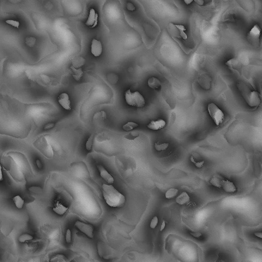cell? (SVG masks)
Wrapping results in <instances>:
<instances>
[{
    "mask_svg": "<svg viewBox=\"0 0 262 262\" xmlns=\"http://www.w3.org/2000/svg\"><path fill=\"white\" fill-rule=\"evenodd\" d=\"M1 163L3 168L16 182H22L32 178L34 173L30 163L23 153L9 152L3 156Z\"/></svg>",
    "mask_w": 262,
    "mask_h": 262,
    "instance_id": "cell-1",
    "label": "cell"
},
{
    "mask_svg": "<svg viewBox=\"0 0 262 262\" xmlns=\"http://www.w3.org/2000/svg\"><path fill=\"white\" fill-rule=\"evenodd\" d=\"M103 197L106 203L110 207L120 208L124 205L125 197L112 185L104 184L102 186Z\"/></svg>",
    "mask_w": 262,
    "mask_h": 262,
    "instance_id": "cell-2",
    "label": "cell"
},
{
    "mask_svg": "<svg viewBox=\"0 0 262 262\" xmlns=\"http://www.w3.org/2000/svg\"><path fill=\"white\" fill-rule=\"evenodd\" d=\"M237 87L249 106L255 107L259 105L261 102L259 93L255 91H251L249 87L243 82L239 83Z\"/></svg>",
    "mask_w": 262,
    "mask_h": 262,
    "instance_id": "cell-3",
    "label": "cell"
},
{
    "mask_svg": "<svg viewBox=\"0 0 262 262\" xmlns=\"http://www.w3.org/2000/svg\"><path fill=\"white\" fill-rule=\"evenodd\" d=\"M33 145L47 158L51 159L53 158V149L44 136H41L37 139L33 143Z\"/></svg>",
    "mask_w": 262,
    "mask_h": 262,
    "instance_id": "cell-4",
    "label": "cell"
},
{
    "mask_svg": "<svg viewBox=\"0 0 262 262\" xmlns=\"http://www.w3.org/2000/svg\"><path fill=\"white\" fill-rule=\"evenodd\" d=\"M125 99L127 104L130 105L138 107H144L146 101L144 97L138 92L134 93L128 90L125 93Z\"/></svg>",
    "mask_w": 262,
    "mask_h": 262,
    "instance_id": "cell-5",
    "label": "cell"
},
{
    "mask_svg": "<svg viewBox=\"0 0 262 262\" xmlns=\"http://www.w3.org/2000/svg\"><path fill=\"white\" fill-rule=\"evenodd\" d=\"M208 110L210 115L217 125L221 124L225 119L223 112L214 103L209 104Z\"/></svg>",
    "mask_w": 262,
    "mask_h": 262,
    "instance_id": "cell-6",
    "label": "cell"
},
{
    "mask_svg": "<svg viewBox=\"0 0 262 262\" xmlns=\"http://www.w3.org/2000/svg\"><path fill=\"white\" fill-rule=\"evenodd\" d=\"M97 249L99 256L105 259L113 258L116 254V251L114 249L102 242L98 243Z\"/></svg>",
    "mask_w": 262,
    "mask_h": 262,
    "instance_id": "cell-7",
    "label": "cell"
},
{
    "mask_svg": "<svg viewBox=\"0 0 262 262\" xmlns=\"http://www.w3.org/2000/svg\"><path fill=\"white\" fill-rule=\"evenodd\" d=\"M261 30L257 24H256L247 34V38L250 43L255 48L259 47Z\"/></svg>",
    "mask_w": 262,
    "mask_h": 262,
    "instance_id": "cell-8",
    "label": "cell"
},
{
    "mask_svg": "<svg viewBox=\"0 0 262 262\" xmlns=\"http://www.w3.org/2000/svg\"><path fill=\"white\" fill-rule=\"evenodd\" d=\"M75 225L80 231L85 234L90 238L92 239L94 237L93 231L94 228L92 225L77 221L75 222Z\"/></svg>",
    "mask_w": 262,
    "mask_h": 262,
    "instance_id": "cell-9",
    "label": "cell"
},
{
    "mask_svg": "<svg viewBox=\"0 0 262 262\" xmlns=\"http://www.w3.org/2000/svg\"><path fill=\"white\" fill-rule=\"evenodd\" d=\"M225 64L229 68L237 71L242 75L243 69L244 66L239 59L234 58L231 59L225 63Z\"/></svg>",
    "mask_w": 262,
    "mask_h": 262,
    "instance_id": "cell-10",
    "label": "cell"
},
{
    "mask_svg": "<svg viewBox=\"0 0 262 262\" xmlns=\"http://www.w3.org/2000/svg\"><path fill=\"white\" fill-rule=\"evenodd\" d=\"M58 99L59 103L65 109L71 110V103L68 94L65 93L60 94L58 97Z\"/></svg>",
    "mask_w": 262,
    "mask_h": 262,
    "instance_id": "cell-11",
    "label": "cell"
},
{
    "mask_svg": "<svg viewBox=\"0 0 262 262\" xmlns=\"http://www.w3.org/2000/svg\"><path fill=\"white\" fill-rule=\"evenodd\" d=\"M102 51V45L101 42L96 39H93L91 45V52L94 56L97 57L100 56Z\"/></svg>",
    "mask_w": 262,
    "mask_h": 262,
    "instance_id": "cell-12",
    "label": "cell"
},
{
    "mask_svg": "<svg viewBox=\"0 0 262 262\" xmlns=\"http://www.w3.org/2000/svg\"><path fill=\"white\" fill-rule=\"evenodd\" d=\"M98 14L96 13L93 9H91L88 20L87 21L86 24L90 28L95 27L97 24Z\"/></svg>",
    "mask_w": 262,
    "mask_h": 262,
    "instance_id": "cell-13",
    "label": "cell"
},
{
    "mask_svg": "<svg viewBox=\"0 0 262 262\" xmlns=\"http://www.w3.org/2000/svg\"><path fill=\"white\" fill-rule=\"evenodd\" d=\"M98 169L100 173V175L109 184L113 183L114 179L112 176L105 169V168L102 165H98L97 166Z\"/></svg>",
    "mask_w": 262,
    "mask_h": 262,
    "instance_id": "cell-14",
    "label": "cell"
},
{
    "mask_svg": "<svg viewBox=\"0 0 262 262\" xmlns=\"http://www.w3.org/2000/svg\"><path fill=\"white\" fill-rule=\"evenodd\" d=\"M222 187L226 193H233L237 190V188L234 183L228 180L225 179L222 181Z\"/></svg>",
    "mask_w": 262,
    "mask_h": 262,
    "instance_id": "cell-15",
    "label": "cell"
},
{
    "mask_svg": "<svg viewBox=\"0 0 262 262\" xmlns=\"http://www.w3.org/2000/svg\"><path fill=\"white\" fill-rule=\"evenodd\" d=\"M235 16L234 11L231 9H229L223 14L222 21L223 22H235L234 19Z\"/></svg>",
    "mask_w": 262,
    "mask_h": 262,
    "instance_id": "cell-16",
    "label": "cell"
},
{
    "mask_svg": "<svg viewBox=\"0 0 262 262\" xmlns=\"http://www.w3.org/2000/svg\"><path fill=\"white\" fill-rule=\"evenodd\" d=\"M166 125V122L163 120L160 119L157 121H152L147 125L148 127L153 130H158L163 128Z\"/></svg>",
    "mask_w": 262,
    "mask_h": 262,
    "instance_id": "cell-17",
    "label": "cell"
},
{
    "mask_svg": "<svg viewBox=\"0 0 262 262\" xmlns=\"http://www.w3.org/2000/svg\"><path fill=\"white\" fill-rule=\"evenodd\" d=\"M225 179L222 176L218 174L214 175L210 181V183L216 187L221 188L222 181Z\"/></svg>",
    "mask_w": 262,
    "mask_h": 262,
    "instance_id": "cell-18",
    "label": "cell"
},
{
    "mask_svg": "<svg viewBox=\"0 0 262 262\" xmlns=\"http://www.w3.org/2000/svg\"><path fill=\"white\" fill-rule=\"evenodd\" d=\"M190 201V197L186 192H183L176 199L177 203L182 205L187 203Z\"/></svg>",
    "mask_w": 262,
    "mask_h": 262,
    "instance_id": "cell-19",
    "label": "cell"
},
{
    "mask_svg": "<svg viewBox=\"0 0 262 262\" xmlns=\"http://www.w3.org/2000/svg\"><path fill=\"white\" fill-rule=\"evenodd\" d=\"M72 75L73 78L76 81H79L81 79V77L83 74V72L81 68L78 69H76L73 65L71 67Z\"/></svg>",
    "mask_w": 262,
    "mask_h": 262,
    "instance_id": "cell-20",
    "label": "cell"
},
{
    "mask_svg": "<svg viewBox=\"0 0 262 262\" xmlns=\"http://www.w3.org/2000/svg\"><path fill=\"white\" fill-rule=\"evenodd\" d=\"M63 205L57 202L55 205V207L53 208L54 211L58 215H62L67 211L68 209Z\"/></svg>",
    "mask_w": 262,
    "mask_h": 262,
    "instance_id": "cell-21",
    "label": "cell"
},
{
    "mask_svg": "<svg viewBox=\"0 0 262 262\" xmlns=\"http://www.w3.org/2000/svg\"><path fill=\"white\" fill-rule=\"evenodd\" d=\"M148 84L149 86L153 89H158L161 86V83L159 80L153 77L149 79Z\"/></svg>",
    "mask_w": 262,
    "mask_h": 262,
    "instance_id": "cell-22",
    "label": "cell"
},
{
    "mask_svg": "<svg viewBox=\"0 0 262 262\" xmlns=\"http://www.w3.org/2000/svg\"><path fill=\"white\" fill-rule=\"evenodd\" d=\"M50 262H66L69 261L68 258L63 255L57 254L52 256Z\"/></svg>",
    "mask_w": 262,
    "mask_h": 262,
    "instance_id": "cell-23",
    "label": "cell"
},
{
    "mask_svg": "<svg viewBox=\"0 0 262 262\" xmlns=\"http://www.w3.org/2000/svg\"><path fill=\"white\" fill-rule=\"evenodd\" d=\"M178 193V190L176 189L171 188L166 192V197L168 199H172L176 196Z\"/></svg>",
    "mask_w": 262,
    "mask_h": 262,
    "instance_id": "cell-24",
    "label": "cell"
},
{
    "mask_svg": "<svg viewBox=\"0 0 262 262\" xmlns=\"http://www.w3.org/2000/svg\"><path fill=\"white\" fill-rule=\"evenodd\" d=\"M13 199L17 208L21 209L22 208L24 203V201L19 196H17L14 197Z\"/></svg>",
    "mask_w": 262,
    "mask_h": 262,
    "instance_id": "cell-25",
    "label": "cell"
},
{
    "mask_svg": "<svg viewBox=\"0 0 262 262\" xmlns=\"http://www.w3.org/2000/svg\"><path fill=\"white\" fill-rule=\"evenodd\" d=\"M34 237L27 233H24L21 235L19 237V240L20 242L24 243L26 241L32 240Z\"/></svg>",
    "mask_w": 262,
    "mask_h": 262,
    "instance_id": "cell-26",
    "label": "cell"
},
{
    "mask_svg": "<svg viewBox=\"0 0 262 262\" xmlns=\"http://www.w3.org/2000/svg\"><path fill=\"white\" fill-rule=\"evenodd\" d=\"M169 145L168 143L160 144L158 143H156L155 144V148L157 151H165L168 147Z\"/></svg>",
    "mask_w": 262,
    "mask_h": 262,
    "instance_id": "cell-27",
    "label": "cell"
},
{
    "mask_svg": "<svg viewBox=\"0 0 262 262\" xmlns=\"http://www.w3.org/2000/svg\"><path fill=\"white\" fill-rule=\"evenodd\" d=\"M138 126V125L134 122H128V123L123 125V128L125 131H130L134 128Z\"/></svg>",
    "mask_w": 262,
    "mask_h": 262,
    "instance_id": "cell-28",
    "label": "cell"
},
{
    "mask_svg": "<svg viewBox=\"0 0 262 262\" xmlns=\"http://www.w3.org/2000/svg\"><path fill=\"white\" fill-rule=\"evenodd\" d=\"M25 43L28 46L32 47L36 43V40L33 37H28L26 38Z\"/></svg>",
    "mask_w": 262,
    "mask_h": 262,
    "instance_id": "cell-29",
    "label": "cell"
},
{
    "mask_svg": "<svg viewBox=\"0 0 262 262\" xmlns=\"http://www.w3.org/2000/svg\"><path fill=\"white\" fill-rule=\"evenodd\" d=\"M139 136V134L137 132H132L126 135L125 136V138L129 140H134L136 138H137Z\"/></svg>",
    "mask_w": 262,
    "mask_h": 262,
    "instance_id": "cell-30",
    "label": "cell"
},
{
    "mask_svg": "<svg viewBox=\"0 0 262 262\" xmlns=\"http://www.w3.org/2000/svg\"><path fill=\"white\" fill-rule=\"evenodd\" d=\"M29 190L31 193L36 194H40L43 193V190L40 187H32L29 188Z\"/></svg>",
    "mask_w": 262,
    "mask_h": 262,
    "instance_id": "cell-31",
    "label": "cell"
},
{
    "mask_svg": "<svg viewBox=\"0 0 262 262\" xmlns=\"http://www.w3.org/2000/svg\"><path fill=\"white\" fill-rule=\"evenodd\" d=\"M175 26L179 29L180 32V34L181 36L182 37L183 39L184 40H187V34L184 32V31L186 30L184 27L183 25H175Z\"/></svg>",
    "mask_w": 262,
    "mask_h": 262,
    "instance_id": "cell-32",
    "label": "cell"
},
{
    "mask_svg": "<svg viewBox=\"0 0 262 262\" xmlns=\"http://www.w3.org/2000/svg\"><path fill=\"white\" fill-rule=\"evenodd\" d=\"M93 135L92 134L90 136V137L89 138L88 140L87 141L86 144V148L88 151H90L91 149L93 140Z\"/></svg>",
    "mask_w": 262,
    "mask_h": 262,
    "instance_id": "cell-33",
    "label": "cell"
},
{
    "mask_svg": "<svg viewBox=\"0 0 262 262\" xmlns=\"http://www.w3.org/2000/svg\"><path fill=\"white\" fill-rule=\"evenodd\" d=\"M158 223V219L157 216H155L152 219L150 227L152 229H155Z\"/></svg>",
    "mask_w": 262,
    "mask_h": 262,
    "instance_id": "cell-34",
    "label": "cell"
},
{
    "mask_svg": "<svg viewBox=\"0 0 262 262\" xmlns=\"http://www.w3.org/2000/svg\"><path fill=\"white\" fill-rule=\"evenodd\" d=\"M6 22L10 25L16 27L17 28H19V22L11 20H7L6 21Z\"/></svg>",
    "mask_w": 262,
    "mask_h": 262,
    "instance_id": "cell-35",
    "label": "cell"
},
{
    "mask_svg": "<svg viewBox=\"0 0 262 262\" xmlns=\"http://www.w3.org/2000/svg\"><path fill=\"white\" fill-rule=\"evenodd\" d=\"M66 242L68 243H70L71 242V233L70 230L68 229L66 235Z\"/></svg>",
    "mask_w": 262,
    "mask_h": 262,
    "instance_id": "cell-36",
    "label": "cell"
},
{
    "mask_svg": "<svg viewBox=\"0 0 262 262\" xmlns=\"http://www.w3.org/2000/svg\"><path fill=\"white\" fill-rule=\"evenodd\" d=\"M191 235L196 238H200L202 236V234L200 232H190Z\"/></svg>",
    "mask_w": 262,
    "mask_h": 262,
    "instance_id": "cell-37",
    "label": "cell"
},
{
    "mask_svg": "<svg viewBox=\"0 0 262 262\" xmlns=\"http://www.w3.org/2000/svg\"><path fill=\"white\" fill-rule=\"evenodd\" d=\"M204 162V161L198 162L195 161L193 163L195 164V166H196L197 168H200L203 166Z\"/></svg>",
    "mask_w": 262,
    "mask_h": 262,
    "instance_id": "cell-38",
    "label": "cell"
},
{
    "mask_svg": "<svg viewBox=\"0 0 262 262\" xmlns=\"http://www.w3.org/2000/svg\"><path fill=\"white\" fill-rule=\"evenodd\" d=\"M54 124H49L48 125H47L46 126H45V127H44V129H50L52 127H54Z\"/></svg>",
    "mask_w": 262,
    "mask_h": 262,
    "instance_id": "cell-39",
    "label": "cell"
},
{
    "mask_svg": "<svg viewBox=\"0 0 262 262\" xmlns=\"http://www.w3.org/2000/svg\"><path fill=\"white\" fill-rule=\"evenodd\" d=\"M36 163L39 169H41L42 167V165L41 162L39 160H36Z\"/></svg>",
    "mask_w": 262,
    "mask_h": 262,
    "instance_id": "cell-40",
    "label": "cell"
},
{
    "mask_svg": "<svg viewBox=\"0 0 262 262\" xmlns=\"http://www.w3.org/2000/svg\"><path fill=\"white\" fill-rule=\"evenodd\" d=\"M195 1L196 2L197 4L200 6H202L204 5V1L201 0V1Z\"/></svg>",
    "mask_w": 262,
    "mask_h": 262,
    "instance_id": "cell-41",
    "label": "cell"
},
{
    "mask_svg": "<svg viewBox=\"0 0 262 262\" xmlns=\"http://www.w3.org/2000/svg\"><path fill=\"white\" fill-rule=\"evenodd\" d=\"M166 224L165 221H163L162 222V225H161V227H160V231H162L163 230L164 228H165Z\"/></svg>",
    "mask_w": 262,
    "mask_h": 262,
    "instance_id": "cell-42",
    "label": "cell"
},
{
    "mask_svg": "<svg viewBox=\"0 0 262 262\" xmlns=\"http://www.w3.org/2000/svg\"><path fill=\"white\" fill-rule=\"evenodd\" d=\"M255 235L256 236L261 237V238H262V233L261 232H257L255 233Z\"/></svg>",
    "mask_w": 262,
    "mask_h": 262,
    "instance_id": "cell-43",
    "label": "cell"
},
{
    "mask_svg": "<svg viewBox=\"0 0 262 262\" xmlns=\"http://www.w3.org/2000/svg\"><path fill=\"white\" fill-rule=\"evenodd\" d=\"M185 3H186L187 4H190V3L193 1H184Z\"/></svg>",
    "mask_w": 262,
    "mask_h": 262,
    "instance_id": "cell-44",
    "label": "cell"
},
{
    "mask_svg": "<svg viewBox=\"0 0 262 262\" xmlns=\"http://www.w3.org/2000/svg\"><path fill=\"white\" fill-rule=\"evenodd\" d=\"M9 1L11 2L12 3H17V2H19L20 1Z\"/></svg>",
    "mask_w": 262,
    "mask_h": 262,
    "instance_id": "cell-45",
    "label": "cell"
}]
</instances>
